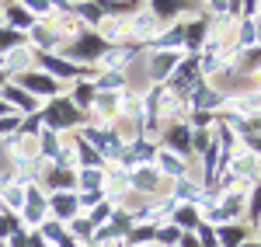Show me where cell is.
I'll use <instances>...</instances> for the list:
<instances>
[{
  "mask_svg": "<svg viewBox=\"0 0 261 247\" xmlns=\"http://www.w3.org/2000/svg\"><path fill=\"white\" fill-rule=\"evenodd\" d=\"M108 49H112L108 39L98 35V32H81L77 39H70V42H63V45H60L63 60L77 63V66H84V63H101V56H105Z\"/></svg>",
  "mask_w": 261,
  "mask_h": 247,
  "instance_id": "1",
  "label": "cell"
},
{
  "mask_svg": "<svg viewBox=\"0 0 261 247\" xmlns=\"http://www.w3.org/2000/svg\"><path fill=\"white\" fill-rule=\"evenodd\" d=\"M42 122L53 132H66V129L84 122V112H77L70 98H53V104H45V112H42Z\"/></svg>",
  "mask_w": 261,
  "mask_h": 247,
  "instance_id": "2",
  "label": "cell"
},
{
  "mask_svg": "<svg viewBox=\"0 0 261 247\" xmlns=\"http://www.w3.org/2000/svg\"><path fill=\"white\" fill-rule=\"evenodd\" d=\"M35 63L42 66V73H49L53 80H91V77H84L87 73L84 66L63 60V56H53V52H35Z\"/></svg>",
  "mask_w": 261,
  "mask_h": 247,
  "instance_id": "3",
  "label": "cell"
},
{
  "mask_svg": "<svg viewBox=\"0 0 261 247\" xmlns=\"http://www.w3.org/2000/svg\"><path fill=\"white\" fill-rule=\"evenodd\" d=\"M14 84H18L21 91H28L35 101H39V98H60V80H53V77L42 73V70H21Z\"/></svg>",
  "mask_w": 261,
  "mask_h": 247,
  "instance_id": "4",
  "label": "cell"
},
{
  "mask_svg": "<svg viewBox=\"0 0 261 247\" xmlns=\"http://www.w3.org/2000/svg\"><path fill=\"white\" fill-rule=\"evenodd\" d=\"M49 216L56 219V223H70V219H77L81 216V206H77V191H53L49 199Z\"/></svg>",
  "mask_w": 261,
  "mask_h": 247,
  "instance_id": "5",
  "label": "cell"
},
{
  "mask_svg": "<svg viewBox=\"0 0 261 247\" xmlns=\"http://www.w3.org/2000/svg\"><path fill=\"white\" fill-rule=\"evenodd\" d=\"M164 150L178 153V157H192V125L185 122H171L164 132Z\"/></svg>",
  "mask_w": 261,
  "mask_h": 247,
  "instance_id": "6",
  "label": "cell"
},
{
  "mask_svg": "<svg viewBox=\"0 0 261 247\" xmlns=\"http://www.w3.org/2000/svg\"><path fill=\"white\" fill-rule=\"evenodd\" d=\"M18 216H24V219H28L32 227H39L42 219L49 216V202H45V195H42V191H39L35 185H28V188H24V206H21Z\"/></svg>",
  "mask_w": 261,
  "mask_h": 247,
  "instance_id": "7",
  "label": "cell"
},
{
  "mask_svg": "<svg viewBox=\"0 0 261 247\" xmlns=\"http://www.w3.org/2000/svg\"><path fill=\"white\" fill-rule=\"evenodd\" d=\"M199 0H150V14L157 21H174L181 14H192Z\"/></svg>",
  "mask_w": 261,
  "mask_h": 247,
  "instance_id": "8",
  "label": "cell"
},
{
  "mask_svg": "<svg viewBox=\"0 0 261 247\" xmlns=\"http://www.w3.org/2000/svg\"><path fill=\"white\" fill-rule=\"evenodd\" d=\"M0 98H4L7 108H18L21 115H35V112H39V101H35L28 91H21L18 84H4V87H0Z\"/></svg>",
  "mask_w": 261,
  "mask_h": 247,
  "instance_id": "9",
  "label": "cell"
},
{
  "mask_svg": "<svg viewBox=\"0 0 261 247\" xmlns=\"http://www.w3.org/2000/svg\"><path fill=\"white\" fill-rule=\"evenodd\" d=\"M205 35H209V18H192L185 21V52L188 56H199L202 45H205Z\"/></svg>",
  "mask_w": 261,
  "mask_h": 247,
  "instance_id": "10",
  "label": "cell"
},
{
  "mask_svg": "<svg viewBox=\"0 0 261 247\" xmlns=\"http://www.w3.org/2000/svg\"><path fill=\"white\" fill-rule=\"evenodd\" d=\"M0 18H7V21H4L7 28H14V32H24V35H28L32 28H35V18H32V14H28V11L21 7L18 0H11V4H7V7L0 11Z\"/></svg>",
  "mask_w": 261,
  "mask_h": 247,
  "instance_id": "11",
  "label": "cell"
},
{
  "mask_svg": "<svg viewBox=\"0 0 261 247\" xmlns=\"http://www.w3.org/2000/svg\"><path fill=\"white\" fill-rule=\"evenodd\" d=\"M153 160H157V171H161V178H185V171H188V160L178 157V153H171V150H161V153H153Z\"/></svg>",
  "mask_w": 261,
  "mask_h": 247,
  "instance_id": "12",
  "label": "cell"
},
{
  "mask_svg": "<svg viewBox=\"0 0 261 247\" xmlns=\"http://www.w3.org/2000/svg\"><path fill=\"white\" fill-rule=\"evenodd\" d=\"M247 237H251V227H244V223H233V227H216V244H220V247H241Z\"/></svg>",
  "mask_w": 261,
  "mask_h": 247,
  "instance_id": "13",
  "label": "cell"
},
{
  "mask_svg": "<svg viewBox=\"0 0 261 247\" xmlns=\"http://www.w3.org/2000/svg\"><path fill=\"white\" fill-rule=\"evenodd\" d=\"M24 32H14V28H7V24H0V60L7 56V52H14V49H21L24 45Z\"/></svg>",
  "mask_w": 261,
  "mask_h": 247,
  "instance_id": "14",
  "label": "cell"
},
{
  "mask_svg": "<svg viewBox=\"0 0 261 247\" xmlns=\"http://www.w3.org/2000/svg\"><path fill=\"white\" fill-rule=\"evenodd\" d=\"M157 185H161V171H157V167H150V171L140 167V171L133 174V188H136V191H157Z\"/></svg>",
  "mask_w": 261,
  "mask_h": 247,
  "instance_id": "15",
  "label": "cell"
},
{
  "mask_svg": "<svg viewBox=\"0 0 261 247\" xmlns=\"http://www.w3.org/2000/svg\"><path fill=\"white\" fill-rule=\"evenodd\" d=\"M18 230H21L18 212H7V209H0V240H4V237H14Z\"/></svg>",
  "mask_w": 261,
  "mask_h": 247,
  "instance_id": "16",
  "label": "cell"
},
{
  "mask_svg": "<svg viewBox=\"0 0 261 247\" xmlns=\"http://www.w3.org/2000/svg\"><path fill=\"white\" fill-rule=\"evenodd\" d=\"M192 233H195L199 247H220V244H216V227H213V223H199Z\"/></svg>",
  "mask_w": 261,
  "mask_h": 247,
  "instance_id": "17",
  "label": "cell"
},
{
  "mask_svg": "<svg viewBox=\"0 0 261 247\" xmlns=\"http://www.w3.org/2000/svg\"><path fill=\"white\" fill-rule=\"evenodd\" d=\"M18 125H21L18 115H4V119H0V140H4V136H14V132H18Z\"/></svg>",
  "mask_w": 261,
  "mask_h": 247,
  "instance_id": "18",
  "label": "cell"
},
{
  "mask_svg": "<svg viewBox=\"0 0 261 247\" xmlns=\"http://www.w3.org/2000/svg\"><path fill=\"white\" fill-rule=\"evenodd\" d=\"M178 247H199V240H195V233H181Z\"/></svg>",
  "mask_w": 261,
  "mask_h": 247,
  "instance_id": "19",
  "label": "cell"
},
{
  "mask_svg": "<svg viewBox=\"0 0 261 247\" xmlns=\"http://www.w3.org/2000/svg\"><path fill=\"white\" fill-rule=\"evenodd\" d=\"M4 115H11V108L4 104V98H0V119H4Z\"/></svg>",
  "mask_w": 261,
  "mask_h": 247,
  "instance_id": "20",
  "label": "cell"
},
{
  "mask_svg": "<svg viewBox=\"0 0 261 247\" xmlns=\"http://www.w3.org/2000/svg\"><path fill=\"white\" fill-rule=\"evenodd\" d=\"M258 24V35H254V45H261V21H254Z\"/></svg>",
  "mask_w": 261,
  "mask_h": 247,
  "instance_id": "21",
  "label": "cell"
},
{
  "mask_svg": "<svg viewBox=\"0 0 261 247\" xmlns=\"http://www.w3.org/2000/svg\"><path fill=\"white\" fill-rule=\"evenodd\" d=\"M241 247H261V244H258V240H244Z\"/></svg>",
  "mask_w": 261,
  "mask_h": 247,
  "instance_id": "22",
  "label": "cell"
},
{
  "mask_svg": "<svg viewBox=\"0 0 261 247\" xmlns=\"http://www.w3.org/2000/svg\"><path fill=\"white\" fill-rule=\"evenodd\" d=\"M112 4H133V0H112Z\"/></svg>",
  "mask_w": 261,
  "mask_h": 247,
  "instance_id": "23",
  "label": "cell"
},
{
  "mask_svg": "<svg viewBox=\"0 0 261 247\" xmlns=\"http://www.w3.org/2000/svg\"><path fill=\"white\" fill-rule=\"evenodd\" d=\"M0 247H7V244H4V240H0Z\"/></svg>",
  "mask_w": 261,
  "mask_h": 247,
  "instance_id": "24",
  "label": "cell"
},
{
  "mask_svg": "<svg viewBox=\"0 0 261 247\" xmlns=\"http://www.w3.org/2000/svg\"><path fill=\"white\" fill-rule=\"evenodd\" d=\"M0 24H4V21H0Z\"/></svg>",
  "mask_w": 261,
  "mask_h": 247,
  "instance_id": "25",
  "label": "cell"
}]
</instances>
